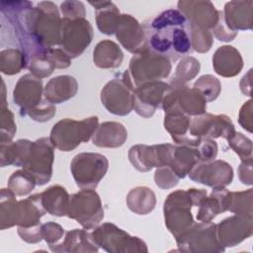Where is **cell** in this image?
Listing matches in <instances>:
<instances>
[{"mask_svg": "<svg viewBox=\"0 0 253 253\" xmlns=\"http://www.w3.org/2000/svg\"><path fill=\"white\" fill-rule=\"evenodd\" d=\"M146 47L167 57L171 62L193 52L190 23L178 9H167L146 21L142 26Z\"/></svg>", "mask_w": 253, "mask_h": 253, "instance_id": "1", "label": "cell"}, {"mask_svg": "<svg viewBox=\"0 0 253 253\" xmlns=\"http://www.w3.org/2000/svg\"><path fill=\"white\" fill-rule=\"evenodd\" d=\"M98 125L97 116H91L80 121L69 118L62 119L53 125L48 138L55 148L69 152L77 148L82 142H88Z\"/></svg>", "mask_w": 253, "mask_h": 253, "instance_id": "2", "label": "cell"}, {"mask_svg": "<svg viewBox=\"0 0 253 253\" xmlns=\"http://www.w3.org/2000/svg\"><path fill=\"white\" fill-rule=\"evenodd\" d=\"M128 72L135 87L145 83L161 81L167 78L172 70L171 61L147 47L133 54L128 65Z\"/></svg>", "mask_w": 253, "mask_h": 253, "instance_id": "3", "label": "cell"}, {"mask_svg": "<svg viewBox=\"0 0 253 253\" xmlns=\"http://www.w3.org/2000/svg\"><path fill=\"white\" fill-rule=\"evenodd\" d=\"M134 86L128 70L116 73L105 84L100 98L106 110L116 116H126L133 110Z\"/></svg>", "mask_w": 253, "mask_h": 253, "instance_id": "4", "label": "cell"}, {"mask_svg": "<svg viewBox=\"0 0 253 253\" xmlns=\"http://www.w3.org/2000/svg\"><path fill=\"white\" fill-rule=\"evenodd\" d=\"M95 243L110 253H146V243L137 236L130 235L111 222L99 224L91 232Z\"/></svg>", "mask_w": 253, "mask_h": 253, "instance_id": "5", "label": "cell"}, {"mask_svg": "<svg viewBox=\"0 0 253 253\" xmlns=\"http://www.w3.org/2000/svg\"><path fill=\"white\" fill-rule=\"evenodd\" d=\"M104 208L99 194L92 189H81L69 199L67 215L85 229H94L104 218Z\"/></svg>", "mask_w": 253, "mask_h": 253, "instance_id": "6", "label": "cell"}, {"mask_svg": "<svg viewBox=\"0 0 253 253\" xmlns=\"http://www.w3.org/2000/svg\"><path fill=\"white\" fill-rule=\"evenodd\" d=\"M109 169L108 158L97 152H81L70 162L72 177L80 189L95 190Z\"/></svg>", "mask_w": 253, "mask_h": 253, "instance_id": "7", "label": "cell"}, {"mask_svg": "<svg viewBox=\"0 0 253 253\" xmlns=\"http://www.w3.org/2000/svg\"><path fill=\"white\" fill-rule=\"evenodd\" d=\"M193 202L188 190H176L170 193L163 205L164 221L168 231L177 238L194 223L191 212Z\"/></svg>", "mask_w": 253, "mask_h": 253, "instance_id": "8", "label": "cell"}, {"mask_svg": "<svg viewBox=\"0 0 253 253\" xmlns=\"http://www.w3.org/2000/svg\"><path fill=\"white\" fill-rule=\"evenodd\" d=\"M176 239L179 251L190 253H219L223 248L217 241L216 224L211 221L194 223Z\"/></svg>", "mask_w": 253, "mask_h": 253, "instance_id": "9", "label": "cell"}, {"mask_svg": "<svg viewBox=\"0 0 253 253\" xmlns=\"http://www.w3.org/2000/svg\"><path fill=\"white\" fill-rule=\"evenodd\" d=\"M93 27L85 18H62L59 46L71 58L80 56L93 40Z\"/></svg>", "mask_w": 253, "mask_h": 253, "instance_id": "10", "label": "cell"}, {"mask_svg": "<svg viewBox=\"0 0 253 253\" xmlns=\"http://www.w3.org/2000/svg\"><path fill=\"white\" fill-rule=\"evenodd\" d=\"M53 148L54 146L47 137L32 141L22 168L35 177L38 186L45 185L51 179L54 161Z\"/></svg>", "mask_w": 253, "mask_h": 253, "instance_id": "11", "label": "cell"}, {"mask_svg": "<svg viewBox=\"0 0 253 253\" xmlns=\"http://www.w3.org/2000/svg\"><path fill=\"white\" fill-rule=\"evenodd\" d=\"M207 101L195 88L188 85L172 87L166 92L161 108L164 113L181 112L187 116L195 117L207 112Z\"/></svg>", "mask_w": 253, "mask_h": 253, "instance_id": "12", "label": "cell"}, {"mask_svg": "<svg viewBox=\"0 0 253 253\" xmlns=\"http://www.w3.org/2000/svg\"><path fill=\"white\" fill-rule=\"evenodd\" d=\"M235 131L234 125L228 116L223 114L212 115L206 112L191 118L189 136L199 139L222 137L227 140Z\"/></svg>", "mask_w": 253, "mask_h": 253, "instance_id": "13", "label": "cell"}, {"mask_svg": "<svg viewBox=\"0 0 253 253\" xmlns=\"http://www.w3.org/2000/svg\"><path fill=\"white\" fill-rule=\"evenodd\" d=\"M173 144L160 143L153 145L135 144L128 149V160L140 172H148L169 164Z\"/></svg>", "mask_w": 253, "mask_h": 253, "instance_id": "14", "label": "cell"}, {"mask_svg": "<svg viewBox=\"0 0 253 253\" xmlns=\"http://www.w3.org/2000/svg\"><path fill=\"white\" fill-rule=\"evenodd\" d=\"M188 176L192 181L208 187H226L233 180V169L226 161L214 159L197 163Z\"/></svg>", "mask_w": 253, "mask_h": 253, "instance_id": "15", "label": "cell"}, {"mask_svg": "<svg viewBox=\"0 0 253 253\" xmlns=\"http://www.w3.org/2000/svg\"><path fill=\"white\" fill-rule=\"evenodd\" d=\"M253 234V216L235 214L216 224V237L223 247H234Z\"/></svg>", "mask_w": 253, "mask_h": 253, "instance_id": "16", "label": "cell"}, {"mask_svg": "<svg viewBox=\"0 0 253 253\" xmlns=\"http://www.w3.org/2000/svg\"><path fill=\"white\" fill-rule=\"evenodd\" d=\"M170 88L171 85L163 81L145 83L135 87L133 92V110L144 119L151 118L156 109L161 107L162 100Z\"/></svg>", "mask_w": 253, "mask_h": 253, "instance_id": "17", "label": "cell"}, {"mask_svg": "<svg viewBox=\"0 0 253 253\" xmlns=\"http://www.w3.org/2000/svg\"><path fill=\"white\" fill-rule=\"evenodd\" d=\"M43 88L42 79L32 73L19 78L13 90V101L20 108L21 116H27L42 103Z\"/></svg>", "mask_w": 253, "mask_h": 253, "instance_id": "18", "label": "cell"}, {"mask_svg": "<svg viewBox=\"0 0 253 253\" xmlns=\"http://www.w3.org/2000/svg\"><path fill=\"white\" fill-rule=\"evenodd\" d=\"M71 65V57L60 47L44 48L28 59L27 68L38 78H45L54 69H65Z\"/></svg>", "mask_w": 253, "mask_h": 253, "instance_id": "19", "label": "cell"}, {"mask_svg": "<svg viewBox=\"0 0 253 253\" xmlns=\"http://www.w3.org/2000/svg\"><path fill=\"white\" fill-rule=\"evenodd\" d=\"M177 8L190 24L211 30L218 20V10L208 0H180Z\"/></svg>", "mask_w": 253, "mask_h": 253, "instance_id": "20", "label": "cell"}, {"mask_svg": "<svg viewBox=\"0 0 253 253\" xmlns=\"http://www.w3.org/2000/svg\"><path fill=\"white\" fill-rule=\"evenodd\" d=\"M117 40L130 53H138L146 48V36L142 25L131 15L122 14L115 33Z\"/></svg>", "mask_w": 253, "mask_h": 253, "instance_id": "21", "label": "cell"}, {"mask_svg": "<svg viewBox=\"0 0 253 253\" xmlns=\"http://www.w3.org/2000/svg\"><path fill=\"white\" fill-rule=\"evenodd\" d=\"M231 201V191L225 187L212 188L210 196H205L198 204L197 219L203 222L211 221L216 215L228 211Z\"/></svg>", "mask_w": 253, "mask_h": 253, "instance_id": "22", "label": "cell"}, {"mask_svg": "<svg viewBox=\"0 0 253 253\" xmlns=\"http://www.w3.org/2000/svg\"><path fill=\"white\" fill-rule=\"evenodd\" d=\"M227 27L235 32L251 30L253 25V1L233 0L226 2L222 11Z\"/></svg>", "mask_w": 253, "mask_h": 253, "instance_id": "23", "label": "cell"}, {"mask_svg": "<svg viewBox=\"0 0 253 253\" xmlns=\"http://www.w3.org/2000/svg\"><path fill=\"white\" fill-rule=\"evenodd\" d=\"M49 249L52 252L60 253H94L99 251V246L87 229L74 228L66 231L63 240Z\"/></svg>", "mask_w": 253, "mask_h": 253, "instance_id": "24", "label": "cell"}, {"mask_svg": "<svg viewBox=\"0 0 253 253\" xmlns=\"http://www.w3.org/2000/svg\"><path fill=\"white\" fill-rule=\"evenodd\" d=\"M212 67L214 72L221 77H234L243 68L241 53L232 45H221L212 55Z\"/></svg>", "mask_w": 253, "mask_h": 253, "instance_id": "25", "label": "cell"}, {"mask_svg": "<svg viewBox=\"0 0 253 253\" xmlns=\"http://www.w3.org/2000/svg\"><path fill=\"white\" fill-rule=\"evenodd\" d=\"M127 139L126 126L119 122H104L98 125L92 136V143L103 148H118Z\"/></svg>", "mask_w": 253, "mask_h": 253, "instance_id": "26", "label": "cell"}, {"mask_svg": "<svg viewBox=\"0 0 253 253\" xmlns=\"http://www.w3.org/2000/svg\"><path fill=\"white\" fill-rule=\"evenodd\" d=\"M191 117L181 112H168L164 116V128L169 132L175 144L197 146L201 139L189 136Z\"/></svg>", "mask_w": 253, "mask_h": 253, "instance_id": "27", "label": "cell"}, {"mask_svg": "<svg viewBox=\"0 0 253 253\" xmlns=\"http://www.w3.org/2000/svg\"><path fill=\"white\" fill-rule=\"evenodd\" d=\"M78 91L77 80L71 75H59L49 79L43 88V98L53 105L73 98Z\"/></svg>", "mask_w": 253, "mask_h": 253, "instance_id": "28", "label": "cell"}, {"mask_svg": "<svg viewBox=\"0 0 253 253\" xmlns=\"http://www.w3.org/2000/svg\"><path fill=\"white\" fill-rule=\"evenodd\" d=\"M89 4L94 7L98 30L104 35H114L122 18L119 8L111 1H91Z\"/></svg>", "mask_w": 253, "mask_h": 253, "instance_id": "29", "label": "cell"}, {"mask_svg": "<svg viewBox=\"0 0 253 253\" xmlns=\"http://www.w3.org/2000/svg\"><path fill=\"white\" fill-rule=\"evenodd\" d=\"M199 162L201 159L197 146L173 144L168 166L174 170L180 179L185 178Z\"/></svg>", "mask_w": 253, "mask_h": 253, "instance_id": "30", "label": "cell"}, {"mask_svg": "<svg viewBox=\"0 0 253 253\" xmlns=\"http://www.w3.org/2000/svg\"><path fill=\"white\" fill-rule=\"evenodd\" d=\"M42 205L45 211L54 216L67 215L70 195L60 185H53L40 193Z\"/></svg>", "mask_w": 253, "mask_h": 253, "instance_id": "31", "label": "cell"}, {"mask_svg": "<svg viewBox=\"0 0 253 253\" xmlns=\"http://www.w3.org/2000/svg\"><path fill=\"white\" fill-rule=\"evenodd\" d=\"M124 60V52L118 43L111 40L99 42L93 50V61L102 69H114L121 66Z\"/></svg>", "mask_w": 253, "mask_h": 253, "instance_id": "32", "label": "cell"}, {"mask_svg": "<svg viewBox=\"0 0 253 253\" xmlns=\"http://www.w3.org/2000/svg\"><path fill=\"white\" fill-rule=\"evenodd\" d=\"M46 213L43 209L40 193L31 195L30 197L19 201L18 226L32 227L41 223V218Z\"/></svg>", "mask_w": 253, "mask_h": 253, "instance_id": "33", "label": "cell"}, {"mask_svg": "<svg viewBox=\"0 0 253 253\" xmlns=\"http://www.w3.org/2000/svg\"><path fill=\"white\" fill-rule=\"evenodd\" d=\"M31 144L32 141L29 139L0 142V166L14 165L22 167L29 153Z\"/></svg>", "mask_w": 253, "mask_h": 253, "instance_id": "34", "label": "cell"}, {"mask_svg": "<svg viewBox=\"0 0 253 253\" xmlns=\"http://www.w3.org/2000/svg\"><path fill=\"white\" fill-rule=\"evenodd\" d=\"M126 203L127 208L134 213L145 215L150 213L156 205L154 192L145 186L132 188L126 195Z\"/></svg>", "mask_w": 253, "mask_h": 253, "instance_id": "35", "label": "cell"}, {"mask_svg": "<svg viewBox=\"0 0 253 253\" xmlns=\"http://www.w3.org/2000/svg\"><path fill=\"white\" fill-rule=\"evenodd\" d=\"M19 201L8 188L0 191V229L5 230L18 223Z\"/></svg>", "mask_w": 253, "mask_h": 253, "instance_id": "36", "label": "cell"}, {"mask_svg": "<svg viewBox=\"0 0 253 253\" xmlns=\"http://www.w3.org/2000/svg\"><path fill=\"white\" fill-rule=\"evenodd\" d=\"M200 61L193 56H185L179 60L176 66L175 73L170 78L169 84L172 87L187 85L188 82L193 80L200 72Z\"/></svg>", "mask_w": 253, "mask_h": 253, "instance_id": "37", "label": "cell"}, {"mask_svg": "<svg viewBox=\"0 0 253 253\" xmlns=\"http://www.w3.org/2000/svg\"><path fill=\"white\" fill-rule=\"evenodd\" d=\"M28 60L19 48H5L0 51V70L5 75H15L27 68Z\"/></svg>", "mask_w": 253, "mask_h": 253, "instance_id": "38", "label": "cell"}, {"mask_svg": "<svg viewBox=\"0 0 253 253\" xmlns=\"http://www.w3.org/2000/svg\"><path fill=\"white\" fill-rule=\"evenodd\" d=\"M37 186L35 177L25 169L17 170L8 179L7 188L16 196L24 197L29 195Z\"/></svg>", "mask_w": 253, "mask_h": 253, "instance_id": "39", "label": "cell"}, {"mask_svg": "<svg viewBox=\"0 0 253 253\" xmlns=\"http://www.w3.org/2000/svg\"><path fill=\"white\" fill-rule=\"evenodd\" d=\"M228 211L241 215L253 216V190L231 192V201Z\"/></svg>", "mask_w": 253, "mask_h": 253, "instance_id": "40", "label": "cell"}, {"mask_svg": "<svg viewBox=\"0 0 253 253\" xmlns=\"http://www.w3.org/2000/svg\"><path fill=\"white\" fill-rule=\"evenodd\" d=\"M193 88L198 90L207 102H212L221 92V83L213 75L206 74L196 80Z\"/></svg>", "mask_w": 253, "mask_h": 253, "instance_id": "41", "label": "cell"}, {"mask_svg": "<svg viewBox=\"0 0 253 253\" xmlns=\"http://www.w3.org/2000/svg\"><path fill=\"white\" fill-rule=\"evenodd\" d=\"M190 36L193 51L206 53L213 44V37L211 30L190 24Z\"/></svg>", "mask_w": 253, "mask_h": 253, "instance_id": "42", "label": "cell"}, {"mask_svg": "<svg viewBox=\"0 0 253 253\" xmlns=\"http://www.w3.org/2000/svg\"><path fill=\"white\" fill-rule=\"evenodd\" d=\"M229 147L239 156L241 161L252 160V140L243 133L235 131L234 134L227 139Z\"/></svg>", "mask_w": 253, "mask_h": 253, "instance_id": "43", "label": "cell"}, {"mask_svg": "<svg viewBox=\"0 0 253 253\" xmlns=\"http://www.w3.org/2000/svg\"><path fill=\"white\" fill-rule=\"evenodd\" d=\"M17 131L14 114L8 107L1 108L0 112V142L12 141Z\"/></svg>", "mask_w": 253, "mask_h": 253, "instance_id": "44", "label": "cell"}, {"mask_svg": "<svg viewBox=\"0 0 253 253\" xmlns=\"http://www.w3.org/2000/svg\"><path fill=\"white\" fill-rule=\"evenodd\" d=\"M179 180L180 178L178 177V175L168 165L158 167L155 170L154 182L156 186L160 189L168 190L174 188L178 184Z\"/></svg>", "mask_w": 253, "mask_h": 253, "instance_id": "45", "label": "cell"}, {"mask_svg": "<svg viewBox=\"0 0 253 253\" xmlns=\"http://www.w3.org/2000/svg\"><path fill=\"white\" fill-rule=\"evenodd\" d=\"M42 239L50 248L61 241L64 235V229L60 224L53 221H48L42 224Z\"/></svg>", "mask_w": 253, "mask_h": 253, "instance_id": "46", "label": "cell"}, {"mask_svg": "<svg viewBox=\"0 0 253 253\" xmlns=\"http://www.w3.org/2000/svg\"><path fill=\"white\" fill-rule=\"evenodd\" d=\"M55 113H56L55 106L44 99L39 107L29 112L27 116L35 122L45 123L47 121H50L54 117Z\"/></svg>", "mask_w": 253, "mask_h": 253, "instance_id": "47", "label": "cell"}, {"mask_svg": "<svg viewBox=\"0 0 253 253\" xmlns=\"http://www.w3.org/2000/svg\"><path fill=\"white\" fill-rule=\"evenodd\" d=\"M211 32L212 35H214V37L218 41L225 42L233 41L238 34V32L232 31L227 27V25L224 22L223 13L222 11H219V10H218V20L214 25V27L211 30Z\"/></svg>", "mask_w": 253, "mask_h": 253, "instance_id": "48", "label": "cell"}, {"mask_svg": "<svg viewBox=\"0 0 253 253\" xmlns=\"http://www.w3.org/2000/svg\"><path fill=\"white\" fill-rule=\"evenodd\" d=\"M60 11L63 16L62 18H67V19L85 18V15H86L84 4L81 1H75V0L63 1L60 4Z\"/></svg>", "mask_w": 253, "mask_h": 253, "instance_id": "49", "label": "cell"}, {"mask_svg": "<svg viewBox=\"0 0 253 253\" xmlns=\"http://www.w3.org/2000/svg\"><path fill=\"white\" fill-rule=\"evenodd\" d=\"M201 162L211 161L216 158L217 155V143L213 139L204 138L201 139L200 143L197 145Z\"/></svg>", "mask_w": 253, "mask_h": 253, "instance_id": "50", "label": "cell"}, {"mask_svg": "<svg viewBox=\"0 0 253 253\" xmlns=\"http://www.w3.org/2000/svg\"><path fill=\"white\" fill-rule=\"evenodd\" d=\"M17 232H18V235L20 236V238L27 243L35 244V243H39L40 241L42 240V224L32 226V227L18 226Z\"/></svg>", "mask_w": 253, "mask_h": 253, "instance_id": "51", "label": "cell"}, {"mask_svg": "<svg viewBox=\"0 0 253 253\" xmlns=\"http://www.w3.org/2000/svg\"><path fill=\"white\" fill-rule=\"evenodd\" d=\"M239 125L248 132H252L253 122H252V100L246 101L240 108L238 115Z\"/></svg>", "mask_w": 253, "mask_h": 253, "instance_id": "52", "label": "cell"}, {"mask_svg": "<svg viewBox=\"0 0 253 253\" xmlns=\"http://www.w3.org/2000/svg\"><path fill=\"white\" fill-rule=\"evenodd\" d=\"M252 160L241 161L238 167V177L242 184L251 186L253 184V175H252Z\"/></svg>", "mask_w": 253, "mask_h": 253, "instance_id": "53", "label": "cell"}, {"mask_svg": "<svg viewBox=\"0 0 253 253\" xmlns=\"http://www.w3.org/2000/svg\"><path fill=\"white\" fill-rule=\"evenodd\" d=\"M251 72L252 69H249L246 75H244L240 81V90L246 96H251Z\"/></svg>", "mask_w": 253, "mask_h": 253, "instance_id": "54", "label": "cell"}, {"mask_svg": "<svg viewBox=\"0 0 253 253\" xmlns=\"http://www.w3.org/2000/svg\"><path fill=\"white\" fill-rule=\"evenodd\" d=\"M188 192L190 194V197H191V200L193 202V207H197L199 202L205 197L208 195V192L207 190H204V189H196V188H191V189H188Z\"/></svg>", "mask_w": 253, "mask_h": 253, "instance_id": "55", "label": "cell"}]
</instances>
